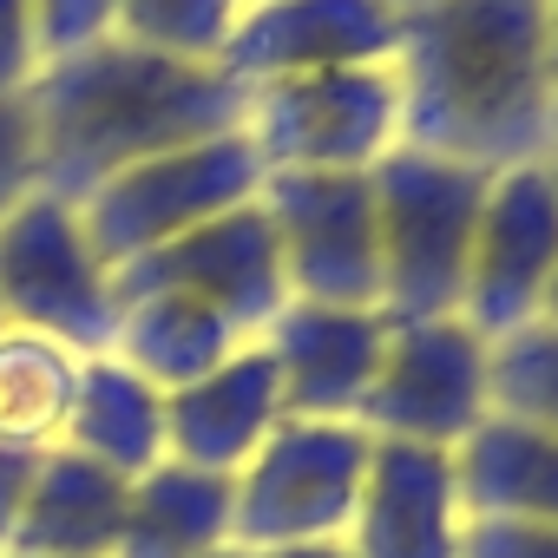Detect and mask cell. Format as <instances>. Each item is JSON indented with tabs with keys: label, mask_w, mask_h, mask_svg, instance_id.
Returning <instances> with one entry per match:
<instances>
[{
	"label": "cell",
	"mask_w": 558,
	"mask_h": 558,
	"mask_svg": "<svg viewBox=\"0 0 558 558\" xmlns=\"http://www.w3.org/2000/svg\"><path fill=\"white\" fill-rule=\"evenodd\" d=\"M401 145L512 171L558 151L545 0H421L401 14Z\"/></svg>",
	"instance_id": "6da1fadb"
},
{
	"label": "cell",
	"mask_w": 558,
	"mask_h": 558,
	"mask_svg": "<svg viewBox=\"0 0 558 558\" xmlns=\"http://www.w3.org/2000/svg\"><path fill=\"white\" fill-rule=\"evenodd\" d=\"M250 86L204 60H171L132 40H99L73 60L40 66L27 86L34 145H40V191L80 204L106 178L165 158L178 145L243 132Z\"/></svg>",
	"instance_id": "7a4b0ae2"
},
{
	"label": "cell",
	"mask_w": 558,
	"mask_h": 558,
	"mask_svg": "<svg viewBox=\"0 0 558 558\" xmlns=\"http://www.w3.org/2000/svg\"><path fill=\"white\" fill-rule=\"evenodd\" d=\"M375 250H381V310L395 323L460 316L473 223L493 171L395 145L375 171Z\"/></svg>",
	"instance_id": "3957f363"
},
{
	"label": "cell",
	"mask_w": 558,
	"mask_h": 558,
	"mask_svg": "<svg viewBox=\"0 0 558 558\" xmlns=\"http://www.w3.org/2000/svg\"><path fill=\"white\" fill-rule=\"evenodd\" d=\"M0 316L66 342L73 355H112L119 283L80 223V204L34 191L0 217Z\"/></svg>",
	"instance_id": "277c9868"
},
{
	"label": "cell",
	"mask_w": 558,
	"mask_h": 558,
	"mask_svg": "<svg viewBox=\"0 0 558 558\" xmlns=\"http://www.w3.org/2000/svg\"><path fill=\"white\" fill-rule=\"evenodd\" d=\"M375 434L355 421H296L230 473V545H329L349 532Z\"/></svg>",
	"instance_id": "5b68a950"
},
{
	"label": "cell",
	"mask_w": 558,
	"mask_h": 558,
	"mask_svg": "<svg viewBox=\"0 0 558 558\" xmlns=\"http://www.w3.org/2000/svg\"><path fill=\"white\" fill-rule=\"evenodd\" d=\"M243 138L269 171H375L401 145V73L329 66L296 80H263L243 106Z\"/></svg>",
	"instance_id": "8992f818"
},
{
	"label": "cell",
	"mask_w": 558,
	"mask_h": 558,
	"mask_svg": "<svg viewBox=\"0 0 558 558\" xmlns=\"http://www.w3.org/2000/svg\"><path fill=\"white\" fill-rule=\"evenodd\" d=\"M263 191V158L243 132H217L197 145H178L165 158H145L119 178H106L99 191L80 197V223L93 236V250L119 269L145 250H165L204 223H217L223 210L250 204Z\"/></svg>",
	"instance_id": "52a82bcc"
},
{
	"label": "cell",
	"mask_w": 558,
	"mask_h": 558,
	"mask_svg": "<svg viewBox=\"0 0 558 558\" xmlns=\"http://www.w3.org/2000/svg\"><path fill=\"white\" fill-rule=\"evenodd\" d=\"M486 414H493V342L466 316H421V323L388 316V349L355 408V427H368L375 440L460 453Z\"/></svg>",
	"instance_id": "ba28073f"
},
{
	"label": "cell",
	"mask_w": 558,
	"mask_h": 558,
	"mask_svg": "<svg viewBox=\"0 0 558 558\" xmlns=\"http://www.w3.org/2000/svg\"><path fill=\"white\" fill-rule=\"evenodd\" d=\"M256 204L276 236L283 290L296 303L381 310L375 178L368 171H269Z\"/></svg>",
	"instance_id": "9c48e42d"
},
{
	"label": "cell",
	"mask_w": 558,
	"mask_h": 558,
	"mask_svg": "<svg viewBox=\"0 0 558 558\" xmlns=\"http://www.w3.org/2000/svg\"><path fill=\"white\" fill-rule=\"evenodd\" d=\"M551 276H558V171H551V158L493 171L480 223H473L460 316L486 342H499V336L538 323Z\"/></svg>",
	"instance_id": "30bf717a"
},
{
	"label": "cell",
	"mask_w": 558,
	"mask_h": 558,
	"mask_svg": "<svg viewBox=\"0 0 558 558\" xmlns=\"http://www.w3.org/2000/svg\"><path fill=\"white\" fill-rule=\"evenodd\" d=\"M119 290H165V296H191L204 310H217L223 323H236L250 342H263L269 316L290 303L283 290V269H276V236L263 223V204H236L223 210L217 223L165 243V250H145L132 263L112 269Z\"/></svg>",
	"instance_id": "8fae6325"
},
{
	"label": "cell",
	"mask_w": 558,
	"mask_h": 558,
	"mask_svg": "<svg viewBox=\"0 0 558 558\" xmlns=\"http://www.w3.org/2000/svg\"><path fill=\"white\" fill-rule=\"evenodd\" d=\"M395 47L401 14L388 0H243L223 47V73L263 86L329 66H375L395 60Z\"/></svg>",
	"instance_id": "7c38bea8"
},
{
	"label": "cell",
	"mask_w": 558,
	"mask_h": 558,
	"mask_svg": "<svg viewBox=\"0 0 558 558\" xmlns=\"http://www.w3.org/2000/svg\"><path fill=\"white\" fill-rule=\"evenodd\" d=\"M460 538H466L460 453L375 440L355 519L342 532L349 558H460Z\"/></svg>",
	"instance_id": "4fadbf2b"
},
{
	"label": "cell",
	"mask_w": 558,
	"mask_h": 558,
	"mask_svg": "<svg viewBox=\"0 0 558 558\" xmlns=\"http://www.w3.org/2000/svg\"><path fill=\"white\" fill-rule=\"evenodd\" d=\"M283 414L296 421H355L381 349H388V310H355V303H283L263 329Z\"/></svg>",
	"instance_id": "5bb4252c"
},
{
	"label": "cell",
	"mask_w": 558,
	"mask_h": 558,
	"mask_svg": "<svg viewBox=\"0 0 558 558\" xmlns=\"http://www.w3.org/2000/svg\"><path fill=\"white\" fill-rule=\"evenodd\" d=\"M283 421V388H276L269 349L250 342L223 368L184 381L165 395V460H184L197 473H236Z\"/></svg>",
	"instance_id": "9a60e30c"
},
{
	"label": "cell",
	"mask_w": 558,
	"mask_h": 558,
	"mask_svg": "<svg viewBox=\"0 0 558 558\" xmlns=\"http://www.w3.org/2000/svg\"><path fill=\"white\" fill-rule=\"evenodd\" d=\"M125 493L132 480L106 473L86 453H66V447L40 453L0 558H112L125 525Z\"/></svg>",
	"instance_id": "2e32d148"
},
{
	"label": "cell",
	"mask_w": 558,
	"mask_h": 558,
	"mask_svg": "<svg viewBox=\"0 0 558 558\" xmlns=\"http://www.w3.org/2000/svg\"><path fill=\"white\" fill-rule=\"evenodd\" d=\"M66 453L99 460L119 480H138L165 460V388H151L138 368H125L119 355H86L80 368V395L60 434Z\"/></svg>",
	"instance_id": "e0dca14e"
},
{
	"label": "cell",
	"mask_w": 558,
	"mask_h": 558,
	"mask_svg": "<svg viewBox=\"0 0 558 558\" xmlns=\"http://www.w3.org/2000/svg\"><path fill=\"white\" fill-rule=\"evenodd\" d=\"M230 480L184 460H158L125 493V525L112 558H210L230 545Z\"/></svg>",
	"instance_id": "ac0fdd59"
},
{
	"label": "cell",
	"mask_w": 558,
	"mask_h": 558,
	"mask_svg": "<svg viewBox=\"0 0 558 558\" xmlns=\"http://www.w3.org/2000/svg\"><path fill=\"white\" fill-rule=\"evenodd\" d=\"M460 493H466V512L558 525V440L525 421L486 414L480 434L460 447Z\"/></svg>",
	"instance_id": "d6986e66"
},
{
	"label": "cell",
	"mask_w": 558,
	"mask_h": 558,
	"mask_svg": "<svg viewBox=\"0 0 558 558\" xmlns=\"http://www.w3.org/2000/svg\"><path fill=\"white\" fill-rule=\"evenodd\" d=\"M86 355H73L53 336L34 329H0V447L14 453H53L80 395Z\"/></svg>",
	"instance_id": "ffe728a7"
},
{
	"label": "cell",
	"mask_w": 558,
	"mask_h": 558,
	"mask_svg": "<svg viewBox=\"0 0 558 558\" xmlns=\"http://www.w3.org/2000/svg\"><path fill=\"white\" fill-rule=\"evenodd\" d=\"M236 14H243V0H112V34L151 53H171V60L223 66Z\"/></svg>",
	"instance_id": "44dd1931"
},
{
	"label": "cell",
	"mask_w": 558,
	"mask_h": 558,
	"mask_svg": "<svg viewBox=\"0 0 558 558\" xmlns=\"http://www.w3.org/2000/svg\"><path fill=\"white\" fill-rule=\"evenodd\" d=\"M493 414L558 440V323H525L493 342Z\"/></svg>",
	"instance_id": "7402d4cb"
},
{
	"label": "cell",
	"mask_w": 558,
	"mask_h": 558,
	"mask_svg": "<svg viewBox=\"0 0 558 558\" xmlns=\"http://www.w3.org/2000/svg\"><path fill=\"white\" fill-rule=\"evenodd\" d=\"M34 40H40V66L112 40V0H34Z\"/></svg>",
	"instance_id": "603a6c76"
},
{
	"label": "cell",
	"mask_w": 558,
	"mask_h": 558,
	"mask_svg": "<svg viewBox=\"0 0 558 558\" xmlns=\"http://www.w3.org/2000/svg\"><path fill=\"white\" fill-rule=\"evenodd\" d=\"M34 191H40V145H34V112L21 93V99H0V217Z\"/></svg>",
	"instance_id": "cb8c5ba5"
},
{
	"label": "cell",
	"mask_w": 558,
	"mask_h": 558,
	"mask_svg": "<svg viewBox=\"0 0 558 558\" xmlns=\"http://www.w3.org/2000/svg\"><path fill=\"white\" fill-rule=\"evenodd\" d=\"M460 558H558V525L506 519V512H466Z\"/></svg>",
	"instance_id": "d4e9b609"
},
{
	"label": "cell",
	"mask_w": 558,
	"mask_h": 558,
	"mask_svg": "<svg viewBox=\"0 0 558 558\" xmlns=\"http://www.w3.org/2000/svg\"><path fill=\"white\" fill-rule=\"evenodd\" d=\"M34 80H40L34 0H0V99H21Z\"/></svg>",
	"instance_id": "484cf974"
},
{
	"label": "cell",
	"mask_w": 558,
	"mask_h": 558,
	"mask_svg": "<svg viewBox=\"0 0 558 558\" xmlns=\"http://www.w3.org/2000/svg\"><path fill=\"white\" fill-rule=\"evenodd\" d=\"M34 466H40V453L0 447V545H8V532H14V519H21V499H27V486H34Z\"/></svg>",
	"instance_id": "4316f807"
},
{
	"label": "cell",
	"mask_w": 558,
	"mask_h": 558,
	"mask_svg": "<svg viewBox=\"0 0 558 558\" xmlns=\"http://www.w3.org/2000/svg\"><path fill=\"white\" fill-rule=\"evenodd\" d=\"M210 558H349V545L342 538H329V545H217Z\"/></svg>",
	"instance_id": "83f0119b"
},
{
	"label": "cell",
	"mask_w": 558,
	"mask_h": 558,
	"mask_svg": "<svg viewBox=\"0 0 558 558\" xmlns=\"http://www.w3.org/2000/svg\"><path fill=\"white\" fill-rule=\"evenodd\" d=\"M545 60H551V112H558V0H545Z\"/></svg>",
	"instance_id": "f1b7e54d"
},
{
	"label": "cell",
	"mask_w": 558,
	"mask_h": 558,
	"mask_svg": "<svg viewBox=\"0 0 558 558\" xmlns=\"http://www.w3.org/2000/svg\"><path fill=\"white\" fill-rule=\"evenodd\" d=\"M538 323H558V276H551V296H545V310H538Z\"/></svg>",
	"instance_id": "f546056e"
},
{
	"label": "cell",
	"mask_w": 558,
	"mask_h": 558,
	"mask_svg": "<svg viewBox=\"0 0 558 558\" xmlns=\"http://www.w3.org/2000/svg\"><path fill=\"white\" fill-rule=\"evenodd\" d=\"M388 8H395V14H408V8H421V0H388Z\"/></svg>",
	"instance_id": "4dcf8cb0"
},
{
	"label": "cell",
	"mask_w": 558,
	"mask_h": 558,
	"mask_svg": "<svg viewBox=\"0 0 558 558\" xmlns=\"http://www.w3.org/2000/svg\"><path fill=\"white\" fill-rule=\"evenodd\" d=\"M551 171H558V151H551Z\"/></svg>",
	"instance_id": "1f68e13d"
},
{
	"label": "cell",
	"mask_w": 558,
	"mask_h": 558,
	"mask_svg": "<svg viewBox=\"0 0 558 558\" xmlns=\"http://www.w3.org/2000/svg\"><path fill=\"white\" fill-rule=\"evenodd\" d=\"M0 329H8V316H0Z\"/></svg>",
	"instance_id": "d6a6232c"
}]
</instances>
